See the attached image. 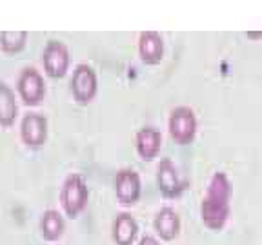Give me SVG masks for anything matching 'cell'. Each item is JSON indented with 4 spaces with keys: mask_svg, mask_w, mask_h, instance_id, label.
Segmentation results:
<instances>
[{
    "mask_svg": "<svg viewBox=\"0 0 262 245\" xmlns=\"http://www.w3.org/2000/svg\"><path fill=\"white\" fill-rule=\"evenodd\" d=\"M139 55L140 60L147 65H157L164 57V40L159 33L144 31L139 38Z\"/></svg>",
    "mask_w": 262,
    "mask_h": 245,
    "instance_id": "7c38bea8",
    "label": "cell"
},
{
    "mask_svg": "<svg viewBox=\"0 0 262 245\" xmlns=\"http://www.w3.org/2000/svg\"><path fill=\"white\" fill-rule=\"evenodd\" d=\"M18 114V106H16L15 91L0 82V127H11Z\"/></svg>",
    "mask_w": 262,
    "mask_h": 245,
    "instance_id": "9a60e30c",
    "label": "cell"
},
{
    "mask_svg": "<svg viewBox=\"0 0 262 245\" xmlns=\"http://www.w3.org/2000/svg\"><path fill=\"white\" fill-rule=\"evenodd\" d=\"M70 51L66 44L58 40H49L42 51V64L48 77L51 78H62L70 71Z\"/></svg>",
    "mask_w": 262,
    "mask_h": 245,
    "instance_id": "8992f818",
    "label": "cell"
},
{
    "mask_svg": "<svg viewBox=\"0 0 262 245\" xmlns=\"http://www.w3.org/2000/svg\"><path fill=\"white\" fill-rule=\"evenodd\" d=\"M180 216L179 212L171 207H162L153 218V229L157 236L164 241H173L180 234Z\"/></svg>",
    "mask_w": 262,
    "mask_h": 245,
    "instance_id": "30bf717a",
    "label": "cell"
},
{
    "mask_svg": "<svg viewBox=\"0 0 262 245\" xmlns=\"http://www.w3.org/2000/svg\"><path fill=\"white\" fill-rule=\"evenodd\" d=\"M70 87L75 102L82 104V106L93 102V98L97 96L98 91L97 73H95L93 67L88 64H78L73 69V75H71Z\"/></svg>",
    "mask_w": 262,
    "mask_h": 245,
    "instance_id": "5b68a950",
    "label": "cell"
},
{
    "mask_svg": "<svg viewBox=\"0 0 262 245\" xmlns=\"http://www.w3.org/2000/svg\"><path fill=\"white\" fill-rule=\"evenodd\" d=\"M38 231H40L42 240L53 243L58 241L66 233V222L62 212H58L57 209H48L42 212L40 220H38Z\"/></svg>",
    "mask_w": 262,
    "mask_h": 245,
    "instance_id": "5bb4252c",
    "label": "cell"
},
{
    "mask_svg": "<svg viewBox=\"0 0 262 245\" xmlns=\"http://www.w3.org/2000/svg\"><path fill=\"white\" fill-rule=\"evenodd\" d=\"M162 147V135L155 127H142L135 136V149L137 155L144 160V162H151L157 158Z\"/></svg>",
    "mask_w": 262,
    "mask_h": 245,
    "instance_id": "8fae6325",
    "label": "cell"
},
{
    "mask_svg": "<svg viewBox=\"0 0 262 245\" xmlns=\"http://www.w3.org/2000/svg\"><path fill=\"white\" fill-rule=\"evenodd\" d=\"M20 138L24 145L37 149L48 140V120L38 113H28L20 122Z\"/></svg>",
    "mask_w": 262,
    "mask_h": 245,
    "instance_id": "ba28073f",
    "label": "cell"
},
{
    "mask_svg": "<svg viewBox=\"0 0 262 245\" xmlns=\"http://www.w3.org/2000/svg\"><path fill=\"white\" fill-rule=\"evenodd\" d=\"M115 196L119 204L126 205H135L140 200V194H142V182H140V176L133 169H120L115 176Z\"/></svg>",
    "mask_w": 262,
    "mask_h": 245,
    "instance_id": "52a82bcc",
    "label": "cell"
},
{
    "mask_svg": "<svg viewBox=\"0 0 262 245\" xmlns=\"http://www.w3.org/2000/svg\"><path fill=\"white\" fill-rule=\"evenodd\" d=\"M157 185L166 198H177L184 191V182L180 178L179 169L169 158H162L157 165Z\"/></svg>",
    "mask_w": 262,
    "mask_h": 245,
    "instance_id": "9c48e42d",
    "label": "cell"
},
{
    "mask_svg": "<svg viewBox=\"0 0 262 245\" xmlns=\"http://www.w3.org/2000/svg\"><path fill=\"white\" fill-rule=\"evenodd\" d=\"M137 236H139L137 220L127 212H120L111 225V238L115 245H135Z\"/></svg>",
    "mask_w": 262,
    "mask_h": 245,
    "instance_id": "4fadbf2b",
    "label": "cell"
},
{
    "mask_svg": "<svg viewBox=\"0 0 262 245\" xmlns=\"http://www.w3.org/2000/svg\"><path fill=\"white\" fill-rule=\"evenodd\" d=\"M169 136L179 145H188L195 140L196 135V116L191 107H175L168 120Z\"/></svg>",
    "mask_w": 262,
    "mask_h": 245,
    "instance_id": "3957f363",
    "label": "cell"
},
{
    "mask_svg": "<svg viewBox=\"0 0 262 245\" xmlns=\"http://www.w3.org/2000/svg\"><path fill=\"white\" fill-rule=\"evenodd\" d=\"M58 202L66 216L77 220L90 204V189L84 176L78 173H71L66 176L58 192Z\"/></svg>",
    "mask_w": 262,
    "mask_h": 245,
    "instance_id": "7a4b0ae2",
    "label": "cell"
},
{
    "mask_svg": "<svg viewBox=\"0 0 262 245\" xmlns=\"http://www.w3.org/2000/svg\"><path fill=\"white\" fill-rule=\"evenodd\" d=\"M16 93L24 106H38L46 96V82L40 71H37L35 67H24L16 78Z\"/></svg>",
    "mask_w": 262,
    "mask_h": 245,
    "instance_id": "277c9868",
    "label": "cell"
},
{
    "mask_svg": "<svg viewBox=\"0 0 262 245\" xmlns=\"http://www.w3.org/2000/svg\"><path fill=\"white\" fill-rule=\"evenodd\" d=\"M231 182L222 171L213 173L201 202V220L209 231H222L231 214Z\"/></svg>",
    "mask_w": 262,
    "mask_h": 245,
    "instance_id": "6da1fadb",
    "label": "cell"
},
{
    "mask_svg": "<svg viewBox=\"0 0 262 245\" xmlns=\"http://www.w3.org/2000/svg\"><path fill=\"white\" fill-rule=\"evenodd\" d=\"M137 245H160V241L157 240V238H153V236H142Z\"/></svg>",
    "mask_w": 262,
    "mask_h": 245,
    "instance_id": "e0dca14e",
    "label": "cell"
},
{
    "mask_svg": "<svg viewBox=\"0 0 262 245\" xmlns=\"http://www.w3.org/2000/svg\"><path fill=\"white\" fill-rule=\"evenodd\" d=\"M28 42V33L24 31H4L0 35V49L8 55L20 53Z\"/></svg>",
    "mask_w": 262,
    "mask_h": 245,
    "instance_id": "2e32d148",
    "label": "cell"
}]
</instances>
